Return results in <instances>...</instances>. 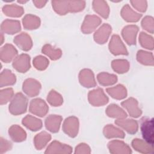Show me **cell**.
I'll return each instance as SVG.
<instances>
[{"label": "cell", "mask_w": 154, "mask_h": 154, "mask_svg": "<svg viewBox=\"0 0 154 154\" xmlns=\"http://www.w3.org/2000/svg\"><path fill=\"white\" fill-rule=\"evenodd\" d=\"M52 7L60 15H65L69 12L82 11L85 6V1H52Z\"/></svg>", "instance_id": "1"}, {"label": "cell", "mask_w": 154, "mask_h": 154, "mask_svg": "<svg viewBox=\"0 0 154 154\" xmlns=\"http://www.w3.org/2000/svg\"><path fill=\"white\" fill-rule=\"evenodd\" d=\"M28 106V99L22 93H16L9 105V111L11 114L17 116L25 113Z\"/></svg>", "instance_id": "2"}, {"label": "cell", "mask_w": 154, "mask_h": 154, "mask_svg": "<svg viewBox=\"0 0 154 154\" xmlns=\"http://www.w3.org/2000/svg\"><path fill=\"white\" fill-rule=\"evenodd\" d=\"M141 132L143 137L147 143L153 144V119L143 117L141 120Z\"/></svg>", "instance_id": "3"}, {"label": "cell", "mask_w": 154, "mask_h": 154, "mask_svg": "<svg viewBox=\"0 0 154 154\" xmlns=\"http://www.w3.org/2000/svg\"><path fill=\"white\" fill-rule=\"evenodd\" d=\"M88 100L90 104L95 106H102L108 102V97L102 88H97L90 91L88 93Z\"/></svg>", "instance_id": "4"}, {"label": "cell", "mask_w": 154, "mask_h": 154, "mask_svg": "<svg viewBox=\"0 0 154 154\" xmlns=\"http://www.w3.org/2000/svg\"><path fill=\"white\" fill-rule=\"evenodd\" d=\"M79 121L76 117H69L64 120L63 125V131L70 137H75L78 132Z\"/></svg>", "instance_id": "5"}, {"label": "cell", "mask_w": 154, "mask_h": 154, "mask_svg": "<svg viewBox=\"0 0 154 154\" xmlns=\"http://www.w3.org/2000/svg\"><path fill=\"white\" fill-rule=\"evenodd\" d=\"M49 107L46 103L41 99H34L30 102L29 111L39 117L45 116L48 112Z\"/></svg>", "instance_id": "6"}, {"label": "cell", "mask_w": 154, "mask_h": 154, "mask_svg": "<svg viewBox=\"0 0 154 154\" xmlns=\"http://www.w3.org/2000/svg\"><path fill=\"white\" fill-rule=\"evenodd\" d=\"M101 19L95 15H87L81 26V31L84 34H90L100 24Z\"/></svg>", "instance_id": "7"}, {"label": "cell", "mask_w": 154, "mask_h": 154, "mask_svg": "<svg viewBox=\"0 0 154 154\" xmlns=\"http://www.w3.org/2000/svg\"><path fill=\"white\" fill-rule=\"evenodd\" d=\"M109 49L110 52L115 55L128 54L125 46L118 35L112 36L109 44Z\"/></svg>", "instance_id": "8"}, {"label": "cell", "mask_w": 154, "mask_h": 154, "mask_svg": "<svg viewBox=\"0 0 154 154\" xmlns=\"http://www.w3.org/2000/svg\"><path fill=\"white\" fill-rule=\"evenodd\" d=\"M13 67L19 72L25 73L30 69V57L28 54H22L14 58Z\"/></svg>", "instance_id": "9"}, {"label": "cell", "mask_w": 154, "mask_h": 154, "mask_svg": "<svg viewBox=\"0 0 154 154\" xmlns=\"http://www.w3.org/2000/svg\"><path fill=\"white\" fill-rule=\"evenodd\" d=\"M23 91L29 97L36 96L39 94L41 89V84L34 79L29 78L26 79L23 84Z\"/></svg>", "instance_id": "10"}, {"label": "cell", "mask_w": 154, "mask_h": 154, "mask_svg": "<svg viewBox=\"0 0 154 154\" xmlns=\"http://www.w3.org/2000/svg\"><path fill=\"white\" fill-rule=\"evenodd\" d=\"M122 106L126 109L131 117L137 118L142 113L141 110L138 107V102L137 99L130 97L128 99L122 102Z\"/></svg>", "instance_id": "11"}, {"label": "cell", "mask_w": 154, "mask_h": 154, "mask_svg": "<svg viewBox=\"0 0 154 154\" xmlns=\"http://www.w3.org/2000/svg\"><path fill=\"white\" fill-rule=\"evenodd\" d=\"M108 147L109 152L111 153H125L129 154L132 153L129 146L123 141L120 140H112L108 143Z\"/></svg>", "instance_id": "12"}, {"label": "cell", "mask_w": 154, "mask_h": 154, "mask_svg": "<svg viewBox=\"0 0 154 154\" xmlns=\"http://www.w3.org/2000/svg\"><path fill=\"white\" fill-rule=\"evenodd\" d=\"M138 31V27L134 25H128L123 28L122 35L125 42L129 45L136 44V37Z\"/></svg>", "instance_id": "13"}, {"label": "cell", "mask_w": 154, "mask_h": 154, "mask_svg": "<svg viewBox=\"0 0 154 154\" xmlns=\"http://www.w3.org/2000/svg\"><path fill=\"white\" fill-rule=\"evenodd\" d=\"M72 148L69 145L57 141H52L47 147L45 153H71Z\"/></svg>", "instance_id": "14"}, {"label": "cell", "mask_w": 154, "mask_h": 154, "mask_svg": "<svg viewBox=\"0 0 154 154\" xmlns=\"http://www.w3.org/2000/svg\"><path fill=\"white\" fill-rule=\"evenodd\" d=\"M111 32V26L107 23H104L95 32L94 40L99 44H104L107 42Z\"/></svg>", "instance_id": "15"}, {"label": "cell", "mask_w": 154, "mask_h": 154, "mask_svg": "<svg viewBox=\"0 0 154 154\" xmlns=\"http://www.w3.org/2000/svg\"><path fill=\"white\" fill-rule=\"evenodd\" d=\"M79 79L81 84L85 87H93L96 85L94 76L90 69L82 70L79 75Z\"/></svg>", "instance_id": "16"}, {"label": "cell", "mask_w": 154, "mask_h": 154, "mask_svg": "<svg viewBox=\"0 0 154 154\" xmlns=\"http://www.w3.org/2000/svg\"><path fill=\"white\" fill-rule=\"evenodd\" d=\"M13 42L20 49L24 51H28L32 46V42L30 36L25 32H22L16 36Z\"/></svg>", "instance_id": "17"}, {"label": "cell", "mask_w": 154, "mask_h": 154, "mask_svg": "<svg viewBox=\"0 0 154 154\" xmlns=\"http://www.w3.org/2000/svg\"><path fill=\"white\" fill-rule=\"evenodd\" d=\"M115 123L131 134H135L138 131V123L133 119H118L115 121Z\"/></svg>", "instance_id": "18"}, {"label": "cell", "mask_w": 154, "mask_h": 154, "mask_svg": "<svg viewBox=\"0 0 154 154\" xmlns=\"http://www.w3.org/2000/svg\"><path fill=\"white\" fill-rule=\"evenodd\" d=\"M62 121V117L58 115H49L45 120V126L49 131L58 132Z\"/></svg>", "instance_id": "19"}, {"label": "cell", "mask_w": 154, "mask_h": 154, "mask_svg": "<svg viewBox=\"0 0 154 154\" xmlns=\"http://www.w3.org/2000/svg\"><path fill=\"white\" fill-rule=\"evenodd\" d=\"M132 146L135 150L142 153H152L153 152V145L141 139H134L132 141Z\"/></svg>", "instance_id": "20"}, {"label": "cell", "mask_w": 154, "mask_h": 154, "mask_svg": "<svg viewBox=\"0 0 154 154\" xmlns=\"http://www.w3.org/2000/svg\"><path fill=\"white\" fill-rule=\"evenodd\" d=\"M121 15L125 20L128 22H138L141 17L142 14L136 13L128 4H126L122 9Z\"/></svg>", "instance_id": "21"}, {"label": "cell", "mask_w": 154, "mask_h": 154, "mask_svg": "<svg viewBox=\"0 0 154 154\" xmlns=\"http://www.w3.org/2000/svg\"><path fill=\"white\" fill-rule=\"evenodd\" d=\"M17 54V51L11 45L6 44L1 50V59L5 63L10 62Z\"/></svg>", "instance_id": "22"}, {"label": "cell", "mask_w": 154, "mask_h": 154, "mask_svg": "<svg viewBox=\"0 0 154 154\" xmlns=\"http://www.w3.org/2000/svg\"><path fill=\"white\" fill-rule=\"evenodd\" d=\"M20 22L13 20H5L1 25V30L8 34H14L20 31Z\"/></svg>", "instance_id": "23"}, {"label": "cell", "mask_w": 154, "mask_h": 154, "mask_svg": "<svg viewBox=\"0 0 154 154\" xmlns=\"http://www.w3.org/2000/svg\"><path fill=\"white\" fill-rule=\"evenodd\" d=\"M8 133L11 138L15 142L23 141L26 137L25 131L20 126L17 125L11 126L9 128Z\"/></svg>", "instance_id": "24"}, {"label": "cell", "mask_w": 154, "mask_h": 154, "mask_svg": "<svg viewBox=\"0 0 154 154\" xmlns=\"http://www.w3.org/2000/svg\"><path fill=\"white\" fill-rule=\"evenodd\" d=\"M22 124L32 131H37L42 127L41 120L31 115H27L23 119Z\"/></svg>", "instance_id": "25"}, {"label": "cell", "mask_w": 154, "mask_h": 154, "mask_svg": "<svg viewBox=\"0 0 154 154\" xmlns=\"http://www.w3.org/2000/svg\"><path fill=\"white\" fill-rule=\"evenodd\" d=\"M23 27L26 29H35L40 25V18L32 14H26L22 19Z\"/></svg>", "instance_id": "26"}, {"label": "cell", "mask_w": 154, "mask_h": 154, "mask_svg": "<svg viewBox=\"0 0 154 154\" xmlns=\"http://www.w3.org/2000/svg\"><path fill=\"white\" fill-rule=\"evenodd\" d=\"M106 114L110 117L118 119H124L127 117V114L125 111L116 104L109 105L106 109Z\"/></svg>", "instance_id": "27"}, {"label": "cell", "mask_w": 154, "mask_h": 154, "mask_svg": "<svg viewBox=\"0 0 154 154\" xmlns=\"http://www.w3.org/2000/svg\"><path fill=\"white\" fill-rule=\"evenodd\" d=\"M103 134L107 138H124L125 137V134L122 130L112 125H108L105 126L103 129Z\"/></svg>", "instance_id": "28"}, {"label": "cell", "mask_w": 154, "mask_h": 154, "mask_svg": "<svg viewBox=\"0 0 154 154\" xmlns=\"http://www.w3.org/2000/svg\"><path fill=\"white\" fill-rule=\"evenodd\" d=\"M94 10L104 19L108 18L109 13V7L104 1H94L93 2Z\"/></svg>", "instance_id": "29"}, {"label": "cell", "mask_w": 154, "mask_h": 154, "mask_svg": "<svg viewBox=\"0 0 154 154\" xmlns=\"http://www.w3.org/2000/svg\"><path fill=\"white\" fill-rule=\"evenodd\" d=\"M106 91L112 98L119 100L124 99L127 96L126 88L121 84L117 85L114 87L106 88Z\"/></svg>", "instance_id": "30"}, {"label": "cell", "mask_w": 154, "mask_h": 154, "mask_svg": "<svg viewBox=\"0 0 154 154\" xmlns=\"http://www.w3.org/2000/svg\"><path fill=\"white\" fill-rule=\"evenodd\" d=\"M51 139V135L46 132H42L37 134L34 138V143L35 148L37 150L42 149L45 147Z\"/></svg>", "instance_id": "31"}, {"label": "cell", "mask_w": 154, "mask_h": 154, "mask_svg": "<svg viewBox=\"0 0 154 154\" xmlns=\"http://www.w3.org/2000/svg\"><path fill=\"white\" fill-rule=\"evenodd\" d=\"M97 79L99 84L103 86H108L114 84L117 81V77L113 74L102 72L97 75Z\"/></svg>", "instance_id": "32"}, {"label": "cell", "mask_w": 154, "mask_h": 154, "mask_svg": "<svg viewBox=\"0 0 154 154\" xmlns=\"http://www.w3.org/2000/svg\"><path fill=\"white\" fill-rule=\"evenodd\" d=\"M137 59L142 64L146 66L153 65V55L152 52L140 50L137 52Z\"/></svg>", "instance_id": "33"}, {"label": "cell", "mask_w": 154, "mask_h": 154, "mask_svg": "<svg viewBox=\"0 0 154 154\" xmlns=\"http://www.w3.org/2000/svg\"><path fill=\"white\" fill-rule=\"evenodd\" d=\"M3 12L5 15L11 17H20L24 11L22 7L16 5V4H12L10 5H6L3 7Z\"/></svg>", "instance_id": "34"}, {"label": "cell", "mask_w": 154, "mask_h": 154, "mask_svg": "<svg viewBox=\"0 0 154 154\" xmlns=\"http://www.w3.org/2000/svg\"><path fill=\"white\" fill-rule=\"evenodd\" d=\"M42 52L48 56L52 60L59 59L62 55L61 49H55L49 44H46L43 47Z\"/></svg>", "instance_id": "35"}, {"label": "cell", "mask_w": 154, "mask_h": 154, "mask_svg": "<svg viewBox=\"0 0 154 154\" xmlns=\"http://www.w3.org/2000/svg\"><path fill=\"white\" fill-rule=\"evenodd\" d=\"M113 70L119 73H124L129 69V62L126 60H114L111 63Z\"/></svg>", "instance_id": "36"}, {"label": "cell", "mask_w": 154, "mask_h": 154, "mask_svg": "<svg viewBox=\"0 0 154 154\" xmlns=\"http://www.w3.org/2000/svg\"><path fill=\"white\" fill-rule=\"evenodd\" d=\"M16 82V76L11 73L9 70L5 69L1 73V87H2L4 85H13Z\"/></svg>", "instance_id": "37"}, {"label": "cell", "mask_w": 154, "mask_h": 154, "mask_svg": "<svg viewBox=\"0 0 154 154\" xmlns=\"http://www.w3.org/2000/svg\"><path fill=\"white\" fill-rule=\"evenodd\" d=\"M139 42L141 46L144 48L153 50V38L151 35L144 32H141L139 35Z\"/></svg>", "instance_id": "38"}, {"label": "cell", "mask_w": 154, "mask_h": 154, "mask_svg": "<svg viewBox=\"0 0 154 154\" xmlns=\"http://www.w3.org/2000/svg\"><path fill=\"white\" fill-rule=\"evenodd\" d=\"M47 100L51 105L54 106H58L63 102L62 96L56 91L51 90L48 95Z\"/></svg>", "instance_id": "39"}, {"label": "cell", "mask_w": 154, "mask_h": 154, "mask_svg": "<svg viewBox=\"0 0 154 154\" xmlns=\"http://www.w3.org/2000/svg\"><path fill=\"white\" fill-rule=\"evenodd\" d=\"M33 65L37 70H44L49 65V60L42 55L37 56L33 60Z\"/></svg>", "instance_id": "40"}, {"label": "cell", "mask_w": 154, "mask_h": 154, "mask_svg": "<svg viewBox=\"0 0 154 154\" xmlns=\"http://www.w3.org/2000/svg\"><path fill=\"white\" fill-rule=\"evenodd\" d=\"M141 26L144 29L153 34L154 30V20L152 16H147L141 21Z\"/></svg>", "instance_id": "41"}, {"label": "cell", "mask_w": 154, "mask_h": 154, "mask_svg": "<svg viewBox=\"0 0 154 154\" xmlns=\"http://www.w3.org/2000/svg\"><path fill=\"white\" fill-rule=\"evenodd\" d=\"M13 95V90L12 88H6L1 91V96L4 97H1V104L7 103Z\"/></svg>", "instance_id": "42"}, {"label": "cell", "mask_w": 154, "mask_h": 154, "mask_svg": "<svg viewBox=\"0 0 154 154\" xmlns=\"http://www.w3.org/2000/svg\"><path fill=\"white\" fill-rule=\"evenodd\" d=\"M132 6L140 12H145L147 9V4L146 1H131Z\"/></svg>", "instance_id": "43"}, {"label": "cell", "mask_w": 154, "mask_h": 154, "mask_svg": "<svg viewBox=\"0 0 154 154\" xmlns=\"http://www.w3.org/2000/svg\"><path fill=\"white\" fill-rule=\"evenodd\" d=\"M91 150L90 147L85 143L79 144L75 149V153H90Z\"/></svg>", "instance_id": "44"}, {"label": "cell", "mask_w": 154, "mask_h": 154, "mask_svg": "<svg viewBox=\"0 0 154 154\" xmlns=\"http://www.w3.org/2000/svg\"><path fill=\"white\" fill-rule=\"evenodd\" d=\"M47 1H33V3L35 4V7L37 8H42L45 6V5L46 4Z\"/></svg>", "instance_id": "45"}, {"label": "cell", "mask_w": 154, "mask_h": 154, "mask_svg": "<svg viewBox=\"0 0 154 154\" xmlns=\"http://www.w3.org/2000/svg\"><path fill=\"white\" fill-rule=\"evenodd\" d=\"M17 2H19V3H22V4H23V3H25V2H26L27 1H18Z\"/></svg>", "instance_id": "46"}]
</instances>
